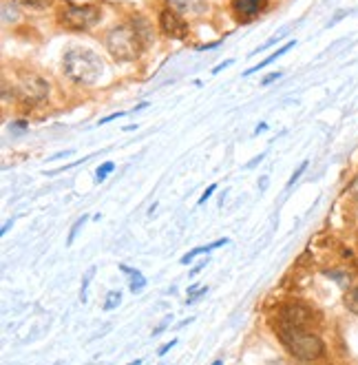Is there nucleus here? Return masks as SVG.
I'll return each mask as SVG.
<instances>
[{
	"label": "nucleus",
	"mask_w": 358,
	"mask_h": 365,
	"mask_svg": "<svg viewBox=\"0 0 358 365\" xmlns=\"http://www.w3.org/2000/svg\"><path fill=\"white\" fill-rule=\"evenodd\" d=\"M283 35H285V31H281V33H277V35H274V38H270V40H268V42H265V44H261L259 49H254V51H252V55H254V53H259V51H265L268 47H272V44H277L279 40L283 38Z\"/></svg>",
	"instance_id": "nucleus-20"
},
{
	"label": "nucleus",
	"mask_w": 358,
	"mask_h": 365,
	"mask_svg": "<svg viewBox=\"0 0 358 365\" xmlns=\"http://www.w3.org/2000/svg\"><path fill=\"white\" fill-rule=\"evenodd\" d=\"M279 78H281V73H279V71H277V73H268V75H265V78H263V82H261V84H263V86H268V84H272V82H277Z\"/></svg>",
	"instance_id": "nucleus-27"
},
{
	"label": "nucleus",
	"mask_w": 358,
	"mask_h": 365,
	"mask_svg": "<svg viewBox=\"0 0 358 365\" xmlns=\"http://www.w3.org/2000/svg\"><path fill=\"white\" fill-rule=\"evenodd\" d=\"M314 310L305 303H288L279 312V330H310L314 323Z\"/></svg>",
	"instance_id": "nucleus-4"
},
{
	"label": "nucleus",
	"mask_w": 358,
	"mask_h": 365,
	"mask_svg": "<svg viewBox=\"0 0 358 365\" xmlns=\"http://www.w3.org/2000/svg\"><path fill=\"white\" fill-rule=\"evenodd\" d=\"M347 193H350V197L358 204V177L352 179V184H350V188H347Z\"/></svg>",
	"instance_id": "nucleus-24"
},
{
	"label": "nucleus",
	"mask_w": 358,
	"mask_h": 365,
	"mask_svg": "<svg viewBox=\"0 0 358 365\" xmlns=\"http://www.w3.org/2000/svg\"><path fill=\"white\" fill-rule=\"evenodd\" d=\"M142 44H144V40L140 38L133 24H117L104 35V47L120 62H133L140 55Z\"/></svg>",
	"instance_id": "nucleus-2"
},
{
	"label": "nucleus",
	"mask_w": 358,
	"mask_h": 365,
	"mask_svg": "<svg viewBox=\"0 0 358 365\" xmlns=\"http://www.w3.org/2000/svg\"><path fill=\"white\" fill-rule=\"evenodd\" d=\"M2 18H4V22H13V20L18 18L16 9H11V11H9V4H4V7H2Z\"/></svg>",
	"instance_id": "nucleus-22"
},
{
	"label": "nucleus",
	"mask_w": 358,
	"mask_h": 365,
	"mask_svg": "<svg viewBox=\"0 0 358 365\" xmlns=\"http://www.w3.org/2000/svg\"><path fill=\"white\" fill-rule=\"evenodd\" d=\"M11 224H13V219H11V222H7V224H4V226H2V235H4V233H7V230H9V228H11Z\"/></svg>",
	"instance_id": "nucleus-38"
},
{
	"label": "nucleus",
	"mask_w": 358,
	"mask_h": 365,
	"mask_svg": "<svg viewBox=\"0 0 358 365\" xmlns=\"http://www.w3.org/2000/svg\"><path fill=\"white\" fill-rule=\"evenodd\" d=\"M305 168H308V162H303V164H301V166H299V168H296V171L292 173V177H290V182H288V188H292L294 184L299 182V177L305 173Z\"/></svg>",
	"instance_id": "nucleus-19"
},
{
	"label": "nucleus",
	"mask_w": 358,
	"mask_h": 365,
	"mask_svg": "<svg viewBox=\"0 0 358 365\" xmlns=\"http://www.w3.org/2000/svg\"><path fill=\"white\" fill-rule=\"evenodd\" d=\"M265 128H268V124H265V122H261V124L257 126V131H254V133H263Z\"/></svg>",
	"instance_id": "nucleus-36"
},
{
	"label": "nucleus",
	"mask_w": 358,
	"mask_h": 365,
	"mask_svg": "<svg viewBox=\"0 0 358 365\" xmlns=\"http://www.w3.org/2000/svg\"><path fill=\"white\" fill-rule=\"evenodd\" d=\"M175 346H177V341H175V339H173V341H171V343H166V346H164V348H160V357H164V354H166V352H168V350H173V348H175Z\"/></svg>",
	"instance_id": "nucleus-31"
},
{
	"label": "nucleus",
	"mask_w": 358,
	"mask_h": 365,
	"mask_svg": "<svg viewBox=\"0 0 358 365\" xmlns=\"http://www.w3.org/2000/svg\"><path fill=\"white\" fill-rule=\"evenodd\" d=\"M214 191H217V184H210V186H208L206 191H203V195H201V197H199V204H206L208 199H210V195H212Z\"/></svg>",
	"instance_id": "nucleus-25"
},
{
	"label": "nucleus",
	"mask_w": 358,
	"mask_h": 365,
	"mask_svg": "<svg viewBox=\"0 0 358 365\" xmlns=\"http://www.w3.org/2000/svg\"><path fill=\"white\" fill-rule=\"evenodd\" d=\"M18 97L29 106H35L49 97V82L35 73H24L18 82Z\"/></svg>",
	"instance_id": "nucleus-6"
},
{
	"label": "nucleus",
	"mask_w": 358,
	"mask_h": 365,
	"mask_svg": "<svg viewBox=\"0 0 358 365\" xmlns=\"http://www.w3.org/2000/svg\"><path fill=\"white\" fill-rule=\"evenodd\" d=\"M13 93H18V91H9V82H7V78H2V102H9V100H13Z\"/></svg>",
	"instance_id": "nucleus-21"
},
{
	"label": "nucleus",
	"mask_w": 358,
	"mask_h": 365,
	"mask_svg": "<svg viewBox=\"0 0 358 365\" xmlns=\"http://www.w3.org/2000/svg\"><path fill=\"white\" fill-rule=\"evenodd\" d=\"M100 16L102 11L95 4H66L60 11V20L69 29H91L93 24H98Z\"/></svg>",
	"instance_id": "nucleus-5"
},
{
	"label": "nucleus",
	"mask_w": 358,
	"mask_h": 365,
	"mask_svg": "<svg viewBox=\"0 0 358 365\" xmlns=\"http://www.w3.org/2000/svg\"><path fill=\"white\" fill-rule=\"evenodd\" d=\"M294 44H296V40H290V42H285V44H283V47H281V49L277 51V53H272V55H270V58L261 60V62H259V64L250 66V69H248V71H245V73H243V75H252V73H257V71H261V69H263V66L272 64V62H274V60H277V58H281V55H285V53H288V51H290V49H292V47H294Z\"/></svg>",
	"instance_id": "nucleus-12"
},
{
	"label": "nucleus",
	"mask_w": 358,
	"mask_h": 365,
	"mask_svg": "<svg viewBox=\"0 0 358 365\" xmlns=\"http://www.w3.org/2000/svg\"><path fill=\"white\" fill-rule=\"evenodd\" d=\"M120 270L124 272L126 277H129V281H131V284H129V286H131V292H142V290L146 288V277L142 275L140 270L129 268V266H124V264L120 266Z\"/></svg>",
	"instance_id": "nucleus-11"
},
{
	"label": "nucleus",
	"mask_w": 358,
	"mask_h": 365,
	"mask_svg": "<svg viewBox=\"0 0 358 365\" xmlns=\"http://www.w3.org/2000/svg\"><path fill=\"white\" fill-rule=\"evenodd\" d=\"M146 106H148V102H142V104H137V106H135V111H133V113H137V111L146 109Z\"/></svg>",
	"instance_id": "nucleus-37"
},
{
	"label": "nucleus",
	"mask_w": 358,
	"mask_h": 365,
	"mask_svg": "<svg viewBox=\"0 0 358 365\" xmlns=\"http://www.w3.org/2000/svg\"><path fill=\"white\" fill-rule=\"evenodd\" d=\"M113 171H115V164H113V162H104V164H102V166L98 168L95 177H98V182H104V179L109 177V175L113 173Z\"/></svg>",
	"instance_id": "nucleus-17"
},
{
	"label": "nucleus",
	"mask_w": 358,
	"mask_h": 365,
	"mask_svg": "<svg viewBox=\"0 0 358 365\" xmlns=\"http://www.w3.org/2000/svg\"><path fill=\"white\" fill-rule=\"evenodd\" d=\"M62 71L64 75L75 84L82 86H91L102 78V58L95 51L91 49H82V47H73L64 53L62 58Z\"/></svg>",
	"instance_id": "nucleus-1"
},
{
	"label": "nucleus",
	"mask_w": 358,
	"mask_h": 365,
	"mask_svg": "<svg viewBox=\"0 0 358 365\" xmlns=\"http://www.w3.org/2000/svg\"><path fill=\"white\" fill-rule=\"evenodd\" d=\"M166 326H168V321H164L160 328H157V330H153V337H157V334H162L164 330H166Z\"/></svg>",
	"instance_id": "nucleus-33"
},
{
	"label": "nucleus",
	"mask_w": 358,
	"mask_h": 365,
	"mask_svg": "<svg viewBox=\"0 0 358 365\" xmlns=\"http://www.w3.org/2000/svg\"><path fill=\"white\" fill-rule=\"evenodd\" d=\"M214 47H219V42H210V44H199V51H206V49H214Z\"/></svg>",
	"instance_id": "nucleus-32"
},
{
	"label": "nucleus",
	"mask_w": 358,
	"mask_h": 365,
	"mask_svg": "<svg viewBox=\"0 0 358 365\" xmlns=\"http://www.w3.org/2000/svg\"><path fill=\"white\" fill-rule=\"evenodd\" d=\"M53 0H18L20 7H29V9H47L51 7Z\"/></svg>",
	"instance_id": "nucleus-16"
},
{
	"label": "nucleus",
	"mask_w": 358,
	"mask_h": 365,
	"mask_svg": "<svg viewBox=\"0 0 358 365\" xmlns=\"http://www.w3.org/2000/svg\"><path fill=\"white\" fill-rule=\"evenodd\" d=\"M206 292H208V288H206V286H201V288H199V290H197L192 297H186V303H195L197 299H201V297L206 295Z\"/></svg>",
	"instance_id": "nucleus-26"
},
{
	"label": "nucleus",
	"mask_w": 358,
	"mask_h": 365,
	"mask_svg": "<svg viewBox=\"0 0 358 365\" xmlns=\"http://www.w3.org/2000/svg\"><path fill=\"white\" fill-rule=\"evenodd\" d=\"M86 219H89V217H86V215H82V217L78 219V222L73 224V228H71V233H69V239H66V246H71V244H73V241H75V237H78V230L82 228V224H84Z\"/></svg>",
	"instance_id": "nucleus-18"
},
{
	"label": "nucleus",
	"mask_w": 358,
	"mask_h": 365,
	"mask_svg": "<svg viewBox=\"0 0 358 365\" xmlns=\"http://www.w3.org/2000/svg\"><path fill=\"white\" fill-rule=\"evenodd\" d=\"M11 128H20V131H22V128H27V122H13Z\"/></svg>",
	"instance_id": "nucleus-35"
},
{
	"label": "nucleus",
	"mask_w": 358,
	"mask_h": 365,
	"mask_svg": "<svg viewBox=\"0 0 358 365\" xmlns=\"http://www.w3.org/2000/svg\"><path fill=\"white\" fill-rule=\"evenodd\" d=\"M232 62H234V60H223V62H221V64H217V66H214V69H212V73H219V71L228 69V66H230V64H232Z\"/></svg>",
	"instance_id": "nucleus-30"
},
{
	"label": "nucleus",
	"mask_w": 358,
	"mask_h": 365,
	"mask_svg": "<svg viewBox=\"0 0 358 365\" xmlns=\"http://www.w3.org/2000/svg\"><path fill=\"white\" fill-rule=\"evenodd\" d=\"M160 24H162L164 33L171 35V38H186L188 35V22L183 20V16H179L177 11H173L171 7L162 9Z\"/></svg>",
	"instance_id": "nucleus-7"
},
{
	"label": "nucleus",
	"mask_w": 358,
	"mask_h": 365,
	"mask_svg": "<svg viewBox=\"0 0 358 365\" xmlns=\"http://www.w3.org/2000/svg\"><path fill=\"white\" fill-rule=\"evenodd\" d=\"M168 4L179 16H201L206 11V0H168Z\"/></svg>",
	"instance_id": "nucleus-9"
},
{
	"label": "nucleus",
	"mask_w": 358,
	"mask_h": 365,
	"mask_svg": "<svg viewBox=\"0 0 358 365\" xmlns=\"http://www.w3.org/2000/svg\"><path fill=\"white\" fill-rule=\"evenodd\" d=\"M212 365H223V361H221V359H217V361H214Z\"/></svg>",
	"instance_id": "nucleus-40"
},
{
	"label": "nucleus",
	"mask_w": 358,
	"mask_h": 365,
	"mask_svg": "<svg viewBox=\"0 0 358 365\" xmlns=\"http://www.w3.org/2000/svg\"><path fill=\"white\" fill-rule=\"evenodd\" d=\"M343 303H345V308L352 312V315L358 317V286L345 290V295H343Z\"/></svg>",
	"instance_id": "nucleus-14"
},
{
	"label": "nucleus",
	"mask_w": 358,
	"mask_h": 365,
	"mask_svg": "<svg viewBox=\"0 0 358 365\" xmlns=\"http://www.w3.org/2000/svg\"><path fill=\"white\" fill-rule=\"evenodd\" d=\"M120 301H122V292L120 290H111L109 295H106L104 310H115V308L120 306Z\"/></svg>",
	"instance_id": "nucleus-15"
},
{
	"label": "nucleus",
	"mask_w": 358,
	"mask_h": 365,
	"mask_svg": "<svg viewBox=\"0 0 358 365\" xmlns=\"http://www.w3.org/2000/svg\"><path fill=\"white\" fill-rule=\"evenodd\" d=\"M228 241H230L228 237H223V239H217V241H212V244H208V246H199V248H192V250H188V253H186V255H183V257H181V259H179V261H181V264H183V266H186V264H190V261H192V259H195V257H197V255H203V253H206V255H208V253H210V250H214V248H219V246H226V244H228Z\"/></svg>",
	"instance_id": "nucleus-10"
},
{
	"label": "nucleus",
	"mask_w": 358,
	"mask_h": 365,
	"mask_svg": "<svg viewBox=\"0 0 358 365\" xmlns=\"http://www.w3.org/2000/svg\"><path fill=\"white\" fill-rule=\"evenodd\" d=\"M261 159H263V155H259V157L250 159V162H248V166H245V168H252V166H254V164H259V162H261Z\"/></svg>",
	"instance_id": "nucleus-34"
},
{
	"label": "nucleus",
	"mask_w": 358,
	"mask_h": 365,
	"mask_svg": "<svg viewBox=\"0 0 358 365\" xmlns=\"http://www.w3.org/2000/svg\"><path fill=\"white\" fill-rule=\"evenodd\" d=\"M129 365H142V361H140V359H135V361H133V363H129Z\"/></svg>",
	"instance_id": "nucleus-39"
},
{
	"label": "nucleus",
	"mask_w": 358,
	"mask_h": 365,
	"mask_svg": "<svg viewBox=\"0 0 358 365\" xmlns=\"http://www.w3.org/2000/svg\"><path fill=\"white\" fill-rule=\"evenodd\" d=\"M268 7V0H232V11L239 18H254Z\"/></svg>",
	"instance_id": "nucleus-8"
},
{
	"label": "nucleus",
	"mask_w": 358,
	"mask_h": 365,
	"mask_svg": "<svg viewBox=\"0 0 358 365\" xmlns=\"http://www.w3.org/2000/svg\"><path fill=\"white\" fill-rule=\"evenodd\" d=\"M285 350L299 361H316L325 354V343L310 330H279Z\"/></svg>",
	"instance_id": "nucleus-3"
},
{
	"label": "nucleus",
	"mask_w": 358,
	"mask_h": 365,
	"mask_svg": "<svg viewBox=\"0 0 358 365\" xmlns=\"http://www.w3.org/2000/svg\"><path fill=\"white\" fill-rule=\"evenodd\" d=\"M126 113H122V111H117V113H111L109 117H102L100 120V124H106V122H113V120H117V117H124Z\"/></svg>",
	"instance_id": "nucleus-28"
},
{
	"label": "nucleus",
	"mask_w": 358,
	"mask_h": 365,
	"mask_svg": "<svg viewBox=\"0 0 358 365\" xmlns=\"http://www.w3.org/2000/svg\"><path fill=\"white\" fill-rule=\"evenodd\" d=\"M133 27H135V31L140 33V38L144 40V44H146V42H151V38H153V29H151V24H148V20H144L142 16H135V20H133Z\"/></svg>",
	"instance_id": "nucleus-13"
},
{
	"label": "nucleus",
	"mask_w": 358,
	"mask_h": 365,
	"mask_svg": "<svg viewBox=\"0 0 358 365\" xmlns=\"http://www.w3.org/2000/svg\"><path fill=\"white\" fill-rule=\"evenodd\" d=\"M206 264H208V259H206V261H201V264H197V266H195V268H192L190 272H188V275H190V277H197V275H199V272H201L203 268H206Z\"/></svg>",
	"instance_id": "nucleus-29"
},
{
	"label": "nucleus",
	"mask_w": 358,
	"mask_h": 365,
	"mask_svg": "<svg viewBox=\"0 0 358 365\" xmlns=\"http://www.w3.org/2000/svg\"><path fill=\"white\" fill-rule=\"evenodd\" d=\"M93 268H91L89 272H86V277H84V281H82V292H80V299L82 301H86V286H89V281H91V277H93Z\"/></svg>",
	"instance_id": "nucleus-23"
},
{
	"label": "nucleus",
	"mask_w": 358,
	"mask_h": 365,
	"mask_svg": "<svg viewBox=\"0 0 358 365\" xmlns=\"http://www.w3.org/2000/svg\"><path fill=\"white\" fill-rule=\"evenodd\" d=\"M268 365H281V361H270Z\"/></svg>",
	"instance_id": "nucleus-41"
}]
</instances>
